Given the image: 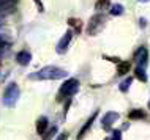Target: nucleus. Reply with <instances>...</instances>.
<instances>
[{
	"mask_svg": "<svg viewBox=\"0 0 150 140\" xmlns=\"http://www.w3.org/2000/svg\"><path fill=\"white\" fill-rule=\"evenodd\" d=\"M67 76V71H63L62 68L57 66H46L43 69H40L38 73L32 74L30 79H40V80H57Z\"/></svg>",
	"mask_w": 150,
	"mask_h": 140,
	"instance_id": "nucleus-1",
	"label": "nucleus"
},
{
	"mask_svg": "<svg viewBox=\"0 0 150 140\" xmlns=\"http://www.w3.org/2000/svg\"><path fill=\"white\" fill-rule=\"evenodd\" d=\"M104 24H106V18H104L101 13H96V14L90 19V22H88V25H87V33L92 35V36L98 35L100 32L103 30Z\"/></svg>",
	"mask_w": 150,
	"mask_h": 140,
	"instance_id": "nucleus-2",
	"label": "nucleus"
},
{
	"mask_svg": "<svg viewBox=\"0 0 150 140\" xmlns=\"http://www.w3.org/2000/svg\"><path fill=\"white\" fill-rule=\"evenodd\" d=\"M78 90H79V80H78V79H68V80L60 87L59 98H63V96H65V98L73 96Z\"/></svg>",
	"mask_w": 150,
	"mask_h": 140,
	"instance_id": "nucleus-3",
	"label": "nucleus"
},
{
	"mask_svg": "<svg viewBox=\"0 0 150 140\" xmlns=\"http://www.w3.org/2000/svg\"><path fill=\"white\" fill-rule=\"evenodd\" d=\"M18 98H19L18 85H16V83H10L5 90V94H3V102H5V106H8V107L14 106L16 101H18Z\"/></svg>",
	"mask_w": 150,
	"mask_h": 140,
	"instance_id": "nucleus-4",
	"label": "nucleus"
},
{
	"mask_svg": "<svg viewBox=\"0 0 150 140\" xmlns=\"http://www.w3.org/2000/svg\"><path fill=\"white\" fill-rule=\"evenodd\" d=\"M134 58H136L137 66H139V68H144V69H145L147 62H149V52H147V49H145V47H141V49L136 52Z\"/></svg>",
	"mask_w": 150,
	"mask_h": 140,
	"instance_id": "nucleus-5",
	"label": "nucleus"
},
{
	"mask_svg": "<svg viewBox=\"0 0 150 140\" xmlns=\"http://www.w3.org/2000/svg\"><path fill=\"white\" fill-rule=\"evenodd\" d=\"M71 38H73V32L68 30L67 33L63 35V38L60 39V43H59V46H57V52H59V54H63V52L67 50V47H68V44H70Z\"/></svg>",
	"mask_w": 150,
	"mask_h": 140,
	"instance_id": "nucleus-6",
	"label": "nucleus"
},
{
	"mask_svg": "<svg viewBox=\"0 0 150 140\" xmlns=\"http://www.w3.org/2000/svg\"><path fill=\"white\" fill-rule=\"evenodd\" d=\"M16 60H18L19 65L25 66V65H29V63H30L32 55H30V52H27V50H21L18 55H16Z\"/></svg>",
	"mask_w": 150,
	"mask_h": 140,
	"instance_id": "nucleus-7",
	"label": "nucleus"
},
{
	"mask_svg": "<svg viewBox=\"0 0 150 140\" xmlns=\"http://www.w3.org/2000/svg\"><path fill=\"white\" fill-rule=\"evenodd\" d=\"M117 118H119V113L109 112V113H106V115H104V118H103V126L106 127V129H109V127H111V125L115 121Z\"/></svg>",
	"mask_w": 150,
	"mask_h": 140,
	"instance_id": "nucleus-8",
	"label": "nucleus"
},
{
	"mask_svg": "<svg viewBox=\"0 0 150 140\" xmlns=\"http://www.w3.org/2000/svg\"><path fill=\"white\" fill-rule=\"evenodd\" d=\"M47 127H49V126H47V118L46 117H41L38 121H36V131H38V134L43 135L44 132H46Z\"/></svg>",
	"mask_w": 150,
	"mask_h": 140,
	"instance_id": "nucleus-9",
	"label": "nucleus"
},
{
	"mask_svg": "<svg viewBox=\"0 0 150 140\" xmlns=\"http://www.w3.org/2000/svg\"><path fill=\"white\" fill-rule=\"evenodd\" d=\"M129 69H131V63L129 62H119V66H117V73H119V76L128 74Z\"/></svg>",
	"mask_w": 150,
	"mask_h": 140,
	"instance_id": "nucleus-10",
	"label": "nucleus"
},
{
	"mask_svg": "<svg viewBox=\"0 0 150 140\" xmlns=\"http://www.w3.org/2000/svg\"><path fill=\"white\" fill-rule=\"evenodd\" d=\"M109 5H111V2H109V0H98V2L95 3V10L98 11V13H101V11L108 10Z\"/></svg>",
	"mask_w": 150,
	"mask_h": 140,
	"instance_id": "nucleus-11",
	"label": "nucleus"
},
{
	"mask_svg": "<svg viewBox=\"0 0 150 140\" xmlns=\"http://www.w3.org/2000/svg\"><path fill=\"white\" fill-rule=\"evenodd\" d=\"M95 118H96V113H93L92 117H90V120H88V121L86 123V126H84L82 129H81V132H79V135H78V140H81V139L84 137V134H86L87 131H88V127L92 126V123H93V120H95Z\"/></svg>",
	"mask_w": 150,
	"mask_h": 140,
	"instance_id": "nucleus-12",
	"label": "nucleus"
},
{
	"mask_svg": "<svg viewBox=\"0 0 150 140\" xmlns=\"http://www.w3.org/2000/svg\"><path fill=\"white\" fill-rule=\"evenodd\" d=\"M111 14L112 16H120L123 14V5L122 3H115V5L111 6Z\"/></svg>",
	"mask_w": 150,
	"mask_h": 140,
	"instance_id": "nucleus-13",
	"label": "nucleus"
},
{
	"mask_svg": "<svg viewBox=\"0 0 150 140\" xmlns=\"http://www.w3.org/2000/svg\"><path fill=\"white\" fill-rule=\"evenodd\" d=\"M46 131H47V132L43 134V140H52V137H54L55 132H57V127L52 126V127H47Z\"/></svg>",
	"mask_w": 150,
	"mask_h": 140,
	"instance_id": "nucleus-14",
	"label": "nucleus"
},
{
	"mask_svg": "<svg viewBox=\"0 0 150 140\" xmlns=\"http://www.w3.org/2000/svg\"><path fill=\"white\" fill-rule=\"evenodd\" d=\"M134 74H136V77L139 79V80L147 82V76H145V69H144V68H139V66H137L136 71H134Z\"/></svg>",
	"mask_w": 150,
	"mask_h": 140,
	"instance_id": "nucleus-15",
	"label": "nucleus"
},
{
	"mask_svg": "<svg viewBox=\"0 0 150 140\" xmlns=\"http://www.w3.org/2000/svg\"><path fill=\"white\" fill-rule=\"evenodd\" d=\"M128 118H131V120L145 118V112H144V110H133L131 113H128Z\"/></svg>",
	"mask_w": 150,
	"mask_h": 140,
	"instance_id": "nucleus-16",
	"label": "nucleus"
},
{
	"mask_svg": "<svg viewBox=\"0 0 150 140\" xmlns=\"http://www.w3.org/2000/svg\"><path fill=\"white\" fill-rule=\"evenodd\" d=\"M131 82H133V79H131V77L125 79V80L120 83V90H122V91H127V90L129 88V85H131Z\"/></svg>",
	"mask_w": 150,
	"mask_h": 140,
	"instance_id": "nucleus-17",
	"label": "nucleus"
},
{
	"mask_svg": "<svg viewBox=\"0 0 150 140\" xmlns=\"http://www.w3.org/2000/svg\"><path fill=\"white\" fill-rule=\"evenodd\" d=\"M70 25H74V27H78V32H79V27H81V21L79 19H70Z\"/></svg>",
	"mask_w": 150,
	"mask_h": 140,
	"instance_id": "nucleus-18",
	"label": "nucleus"
},
{
	"mask_svg": "<svg viewBox=\"0 0 150 140\" xmlns=\"http://www.w3.org/2000/svg\"><path fill=\"white\" fill-rule=\"evenodd\" d=\"M111 140H120V131H115L114 135L111 137Z\"/></svg>",
	"mask_w": 150,
	"mask_h": 140,
	"instance_id": "nucleus-19",
	"label": "nucleus"
},
{
	"mask_svg": "<svg viewBox=\"0 0 150 140\" xmlns=\"http://www.w3.org/2000/svg\"><path fill=\"white\" fill-rule=\"evenodd\" d=\"M67 137H68V134H67V132H63V134H60V135H59V140H67Z\"/></svg>",
	"mask_w": 150,
	"mask_h": 140,
	"instance_id": "nucleus-20",
	"label": "nucleus"
},
{
	"mask_svg": "<svg viewBox=\"0 0 150 140\" xmlns=\"http://www.w3.org/2000/svg\"><path fill=\"white\" fill-rule=\"evenodd\" d=\"M137 2H149V0H137Z\"/></svg>",
	"mask_w": 150,
	"mask_h": 140,
	"instance_id": "nucleus-21",
	"label": "nucleus"
},
{
	"mask_svg": "<svg viewBox=\"0 0 150 140\" xmlns=\"http://www.w3.org/2000/svg\"><path fill=\"white\" fill-rule=\"evenodd\" d=\"M149 107H150V104H149Z\"/></svg>",
	"mask_w": 150,
	"mask_h": 140,
	"instance_id": "nucleus-22",
	"label": "nucleus"
}]
</instances>
